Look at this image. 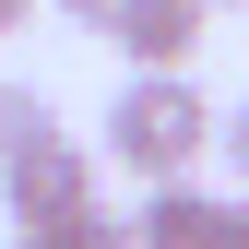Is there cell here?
<instances>
[{
	"instance_id": "1",
	"label": "cell",
	"mask_w": 249,
	"mask_h": 249,
	"mask_svg": "<svg viewBox=\"0 0 249 249\" xmlns=\"http://www.w3.org/2000/svg\"><path fill=\"white\" fill-rule=\"evenodd\" d=\"M202 142H213V95H202L190 71H131V83H119L107 166H131L142 190H178V178L202 166Z\"/></svg>"
},
{
	"instance_id": "2",
	"label": "cell",
	"mask_w": 249,
	"mask_h": 249,
	"mask_svg": "<svg viewBox=\"0 0 249 249\" xmlns=\"http://www.w3.org/2000/svg\"><path fill=\"white\" fill-rule=\"evenodd\" d=\"M0 213H12V237L83 226V213H95V154H83L71 131H59V142H36V154H12V166H0Z\"/></svg>"
},
{
	"instance_id": "3",
	"label": "cell",
	"mask_w": 249,
	"mask_h": 249,
	"mask_svg": "<svg viewBox=\"0 0 249 249\" xmlns=\"http://www.w3.org/2000/svg\"><path fill=\"white\" fill-rule=\"evenodd\" d=\"M131 249H249V202L237 190H142V213H131Z\"/></svg>"
},
{
	"instance_id": "4",
	"label": "cell",
	"mask_w": 249,
	"mask_h": 249,
	"mask_svg": "<svg viewBox=\"0 0 249 249\" xmlns=\"http://www.w3.org/2000/svg\"><path fill=\"white\" fill-rule=\"evenodd\" d=\"M202 0H131V12H119V59H131V71H190V48H202Z\"/></svg>"
},
{
	"instance_id": "5",
	"label": "cell",
	"mask_w": 249,
	"mask_h": 249,
	"mask_svg": "<svg viewBox=\"0 0 249 249\" xmlns=\"http://www.w3.org/2000/svg\"><path fill=\"white\" fill-rule=\"evenodd\" d=\"M36 142H59V107L36 95V83H0V166H12V154H36Z\"/></svg>"
},
{
	"instance_id": "6",
	"label": "cell",
	"mask_w": 249,
	"mask_h": 249,
	"mask_svg": "<svg viewBox=\"0 0 249 249\" xmlns=\"http://www.w3.org/2000/svg\"><path fill=\"white\" fill-rule=\"evenodd\" d=\"M12 249H131V213H83V226H48V237H12Z\"/></svg>"
},
{
	"instance_id": "7",
	"label": "cell",
	"mask_w": 249,
	"mask_h": 249,
	"mask_svg": "<svg viewBox=\"0 0 249 249\" xmlns=\"http://www.w3.org/2000/svg\"><path fill=\"white\" fill-rule=\"evenodd\" d=\"M213 142H226V166H237V202H249V95H237L226 119H213Z\"/></svg>"
},
{
	"instance_id": "8",
	"label": "cell",
	"mask_w": 249,
	"mask_h": 249,
	"mask_svg": "<svg viewBox=\"0 0 249 249\" xmlns=\"http://www.w3.org/2000/svg\"><path fill=\"white\" fill-rule=\"evenodd\" d=\"M119 12L131 0H59V24H83V36H119Z\"/></svg>"
},
{
	"instance_id": "9",
	"label": "cell",
	"mask_w": 249,
	"mask_h": 249,
	"mask_svg": "<svg viewBox=\"0 0 249 249\" xmlns=\"http://www.w3.org/2000/svg\"><path fill=\"white\" fill-rule=\"evenodd\" d=\"M24 24H36V0H0V36H24Z\"/></svg>"
},
{
	"instance_id": "10",
	"label": "cell",
	"mask_w": 249,
	"mask_h": 249,
	"mask_svg": "<svg viewBox=\"0 0 249 249\" xmlns=\"http://www.w3.org/2000/svg\"><path fill=\"white\" fill-rule=\"evenodd\" d=\"M202 12H249V0H202Z\"/></svg>"
}]
</instances>
